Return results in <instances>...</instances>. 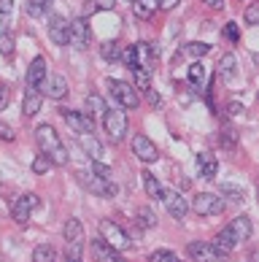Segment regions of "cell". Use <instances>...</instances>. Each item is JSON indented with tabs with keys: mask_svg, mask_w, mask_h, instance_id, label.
Returning a JSON list of instances; mask_svg holds the SVG:
<instances>
[{
	"mask_svg": "<svg viewBox=\"0 0 259 262\" xmlns=\"http://www.w3.org/2000/svg\"><path fill=\"white\" fill-rule=\"evenodd\" d=\"M138 222H140V227H154L157 225V216H154V211L151 208H138Z\"/></svg>",
	"mask_w": 259,
	"mask_h": 262,
	"instance_id": "cell-36",
	"label": "cell"
},
{
	"mask_svg": "<svg viewBox=\"0 0 259 262\" xmlns=\"http://www.w3.org/2000/svg\"><path fill=\"white\" fill-rule=\"evenodd\" d=\"M146 98H149V103L154 105V108H159V105H162V98H159L154 90H146Z\"/></svg>",
	"mask_w": 259,
	"mask_h": 262,
	"instance_id": "cell-47",
	"label": "cell"
},
{
	"mask_svg": "<svg viewBox=\"0 0 259 262\" xmlns=\"http://www.w3.org/2000/svg\"><path fill=\"white\" fill-rule=\"evenodd\" d=\"M103 127H105V133H108L111 143H122L124 135H127V114H124L122 108H105Z\"/></svg>",
	"mask_w": 259,
	"mask_h": 262,
	"instance_id": "cell-2",
	"label": "cell"
},
{
	"mask_svg": "<svg viewBox=\"0 0 259 262\" xmlns=\"http://www.w3.org/2000/svg\"><path fill=\"white\" fill-rule=\"evenodd\" d=\"M0 141H8V143L16 141V133H14L11 127H8L6 122H0Z\"/></svg>",
	"mask_w": 259,
	"mask_h": 262,
	"instance_id": "cell-44",
	"label": "cell"
},
{
	"mask_svg": "<svg viewBox=\"0 0 259 262\" xmlns=\"http://www.w3.org/2000/svg\"><path fill=\"white\" fill-rule=\"evenodd\" d=\"M46 76H49L46 73V60L43 57H35L30 62V68H27V90H41Z\"/></svg>",
	"mask_w": 259,
	"mask_h": 262,
	"instance_id": "cell-13",
	"label": "cell"
},
{
	"mask_svg": "<svg viewBox=\"0 0 259 262\" xmlns=\"http://www.w3.org/2000/svg\"><path fill=\"white\" fill-rule=\"evenodd\" d=\"M79 143H81V149L89 154L92 162H103V143L95 138L92 133H81V135H79Z\"/></svg>",
	"mask_w": 259,
	"mask_h": 262,
	"instance_id": "cell-18",
	"label": "cell"
},
{
	"mask_svg": "<svg viewBox=\"0 0 259 262\" xmlns=\"http://www.w3.org/2000/svg\"><path fill=\"white\" fill-rule=\"evenodd\" d=\"M224 35H227L232 43H238V41H241V30H238V25H235V22L224 25Z\"/></svg>",
	"mask_w": 259,
	"mask_h": 262,
	"instance_id": "cell-43",
	"label": "cell"
},
{
	"mask_svg": "<svg viewBox=\"0 0 259 262\" xmlns=\"http://www.w3.org/2000/svg\"><path fill=\"white\" fill-rule=\"evenodd\" d=\"M259 259V254H256V251H251V254H248V262H256Z\"/></svg>",
	"mask_w": 259,
	"mask_h": 262,
	"instance_id": "cell-51",
	"label": "cell"
},
{
	"mask_svg": "<svg viewBox=\"0 0 259 262\" xmlns=\"http://www.w3.org/2000/svg\"><path fill=\"white\" fill-rule=\"evenodd\" d=\"M54 257H57V251L49 244H41L33 249V262H54Z\"/></svg>",
	"mask_w": 259,
	"mask_h": 262,
	"instance_id": "cell-29",
	"label": "cell"
},
{
	"mask_svg": "<svg viewBox=\"0 0 259 262\" xmlns=\"http://www.w3.org/2000/svg\"><path fill=\"white\" fill-rule=\"evenodd\" d=\"M178 3H181V0H159V8H162V11H173Z\"/></svg>",
	"mask_w": 259,
	"mask_h": 262,
	"instance_id": "cell-49",
	"label": "cell"
},
{
	"mask_svg": "<svg viewBox=\"0 0 259 262\" xmlns=\"http://www.w3.org/2000/svg\"><path fill=\"white\" fill-rule=\"evenodd\" d=\"M100 54H103V60H108V62L119 60V54H122V46H119V41H105V43L100 46Z\"/></svg>",
	"mask_w": 259,
	"mask_h": 262,
	"instance_id": "cell-32",
	"label": "cell"
},
{
	"mask_svg": "<svg viewBox=\"0 0 259 262\" xmlns=\"http://www.w3.org/2000/svg\"><path fill=\"white\" fill-rule=\"evenodd\" d=\"M68 25H70V22H65V16H60V14H54V16L49 19V35H52V41H54V43L65 46V43L70 41Z\"/></svg>",
	"mask_w": 259,
	"mask_h": 262,
	"instance_id": "cell-16",
	"label": "cell"
},
{
	"mask_svg": "<svg viewBox=\"0 0 259 262\" xmlns=\"http://www.w3.org/2000/svg\"><path fill=\"white\" fill-rule=\"evenodd\" d=\"M46 98H52V100H62L65 95H68V81H65V76L62 73H52V76H46Z\"/></svg>",
	"mask_w": 259,
	"mask_h": 262,
	"instance_id": "cell-15",
	"label": "cell"
},
{
	"mask_svg": "<svg viewBox=\"0 0 259 262\" xmlns=\"http://www.w3.org/2000/svg\"><path fill=\"white\" fill-rule=\"evenodd\" d=\"M52 0H27V14L30 16H43L46 11H49Z\"/></svg>",
	"mask_w": 259,
	"mask_h": 262,
	"instance_id": "cell-33",
	"label": "cell"
},
{
	"mask_svg": "<svg viewBox=\"0 0 259 262\" xmlns=\"http://www.w3.org/2000/svg\"><path fill=\"white\" fill-rule=\"evenodd\" d=\"M159 200L165 203V208H168V213L173 219H184L186 216V211H189V203L178 195L176 189H162V195H159Z\"/></svg>",
	"mask_w": 259,
	"mask_h": 262,
	"instance_id": "cell-10",
	"label": "cell"
},
{
	"mask_svg": "<svg viewBox=\"0 0 259 262\" xmlns=\"http://www.w3.org/2000/svg\"><path fill=\"white\" fill-rule=\"evenodd\" d=\"M149 262H181L173 251H168V249H157V251H151L149 254Z\"/></svg>",
	"mask_w": 259,
	"mask_h": 262,
	"instance_id": "cell-35",
	"label": "cell"
},
{
	"mask_svg": "<svg viewBox=\"0 0 259 262\" xmlns=\"http://www.w3.org/2000/svg\"><path fill=\"white\" fill-rule=\"evenodd\" d=\"M65 241H84L81 219H68V222H65Z\"/></svg>",
	"mask_w": 259,
	"mask_h": 262,
	"instance_id": "cell-27",
	"label": "cell"
},
{
	"mask_svg": "<svg viewBox=\"0 0 259 262\" xmlns=\"http://www.w3.org/2000/svg\"><path fill=\"white\" fill-rule=\"evenodd\" d=\"M0 54H3V57H14V35L11 33L0 35Z\"/></svg>",
	"mask_w": 259,
	"mask_h": 262,
	"instance_id": "cell-37",
	"label": "cell"
},
{
	"mask_svg": "<svg viewBox=\"0 0 259 262\" xmlns=\"http://www.w3.org/2000/svg\"><path fill=\"white\" fill-rule=\"evenodd\" d=\"M14 11V0H0V16H8Z\"/></svg>",
	"mask_w": 259,
	"mask_h": 262,
	"instance_id": "cell-46",
	"label": "cell"
},
{
	"mask_svg": "<svg viewBox=\"0 0 259 262\" xmlns=\"http://www.w3.org/2000/svg\"><path fill=\"white\" fill-rule=\"evenodd\" d=\"M68 262H84V259H68Z\"/></svg>",
	"mask_w": 259,
	"mask_h": 262,
	"instance_id": "cell-52",
	"label": "cell"
},
{
	"mask_svg": "<svg viewBox=\"0 0 259 262\" xmlns=\"http://www.w3.org/2000/svg\"><path fill=\"white\" fill-rule=\"evenodd\" d=\"M229 230H232V235L238 238V244H243V241L251 238V232H254V225H251V216H246V213H241L238 219H232L227 225Z\"/></svg>",
	"mask_w": 259,
	"mask_h": 262,
	"instance_id": "cell-17",
	"label": "cell"
},
{
	"mask_svg": "<svg viewBox=\"0 0 259 262\" xmlns=\"http://www.w3.org/2000/svg\"><path fill=\"white\" fill-rule=\"evenodd\" d=\"M68 35H70V46H76V49H86V43H89V27H86V19L79 16L73 19V22L68 25Z\"/></svg>",
	"mask_w": 259,
	"mask_h": 262,
	"instance_id": "cell-11",
	"label": "cell"
},
{
	"mask_svg": "<svg viewBox=\"0 0 259 262\" xmlns=\"http://www.w3.org/2000/svg\"><path fill=\"white\" fill-rule=\"evenodd\" d=\"M238 73V57L235 54H224L222 60H219V76H222L224 81H232Z\"/></svg>",
	"mask_w": 259,
	"mask_h": 262,
	"instance_id": "cell-24",
	"label": "cell"
},
{
	"mask_svg": "<svg viewBox=\"0 0 259 262\" xmlns=\"http://www.w3.org/2000/svg\"><path fill=\"white\" fill-rule=\"evenodd\" d=\"M203 81H205V68L200 65V62H192L189 65V84L195 86V90H200Z\"/></svg>",
	"mask_w": 259,
	"mask_h": 262,
	"instance_id": "cell-30",
	"label": "cell"
},
{
	"mask_svg": "<svg viewBox=\"0 0 259 262\" xmlns=\"http://www.w3.org/2000/svg\"><path fill=\"white\" fill-rule=\"evenodd\" d=\"M159 11V0H132V14L138 19H151Z\"/></svg>",
	"mask_w": 259,
	"mask_h": 262,
	"instance_id": "cell-21",
	"label": "cell"
},
{
	"mask_svg": "<svg viewBox=\"0 0 259 262\" xmlns=\"http://www.w3.org/2000/svg\"><path fill=\"white\" fill-rule=\"evenodd\" d=\"M132 46H135V68H149L151 65V60H154V57H157V49H151V43H132ZM149 71H151V68H149Z\"/></svg>",
	"mask_w": 259,
	"mask_h": 262,
	"instance_id": "cell-23",
	"label": "cell"
},
{
	"mask_svg": "<svg viewBox=\"0 0 259 262\" xmlns=\"http://www.w3.org/2000/svg\"><path fill=\"white\" fill-rule=\"evenodd\" d=\"M113 6H116V0H95V8H98V11H111Z\"/></svg>",
	"mask_w": 259,
	"mask_h": 262,
	"instance_id": "cell-45",
	"label": "cell"
},
{
	"mask_svg": "<svg viewBox=\"0 0 259 262\" xmlns=\"http://www.w3.org/2000/svg\"><path fill=\"white\" fill-rule=\"evenodd\" d=\"M52 170V160L46 157V154H38V157L33 160V173H38V176H43V173Z\"/></svg>",
	"mask_w": 259,
	"mask_h": 262,
	"instance_id": "cell-34",
	"label": "cell"
},
{
	"mask_svg": "<svg viewBox=\"0 0 259 262\" xmlns=\"http://www.w3.org/2000/svg\"><path fill=\"white\" fill-rule=\"evenodd\" d=\"M140 179H143V189H146V195L151 198V200H159V195H162V187H159V181L151 176L149 170H143L140 173Z\"/></svg>",
	"mask_w": 259,
	"mask_h": 262,
	"instance_id": "cell-26",
	"label": "cell"
},
{
	"mask_svg": "<svg viewBox=\"0 0 259 262\" xmlns=\"http://www.w3.org/2000/svg\"><path fill=\"white\" fill-rule=\"evenodd\" d=\"M259 22V3H251L246 8V25H256Z\"/></svg>",
	"mask_w": 259,
	"mask_h": 262,
	"instance_id": "cell-42",
	"label": "cell"
},
{
	"mask_svg": "<svg viewBox=\"0 0 259 262\" xmlns=\"http://www.w3.org/2000/svg\"><path fill=\"white\" fill-rule=\"evenodd\" d=\"M132 151H135V157L140 162H154L159 157L157 146L146 138V135H135V138H132Z\"/></svg>",
	"mask_w": 259,
	"mask_h": 262,
	"instance_id": "cell-14",
	"label": "cell"
},
{
	"mask_svg": "<svg viewBox=\"0 0 259 262\" xmlns=\"http://www.w3.org/2000/svg\"><path fill=\"white\" fill-rule=\"evenodd\" d=\"M203 3L205 6H210V8H216V11H219V8H222L224 3H222V0H203Z\"/></svg>",
	"mask_w": 259,
	"mask_h": 262,
	"instance_id": "cell-50",
	"label": "cell"
},
{
	"mask_svg": "<svg viewBox=\"0 0 259 262\" xmlns=\"http://www.w3.org/2000/svg\"><path fill=\"white\" fill-rule=\"evenodd\" d=\"M62 119L73 133H95V119L86 111H73V108H62Z\"/></svg>",
	"mask_w": 259,
	"mask_h": 262,
	"instance_id": "cell-9",
	"label": "cell"
},
{
	"mask_svg": "<svg viewBox=\"0 0 259 262\" xmlns=\"http://www.w3.org/2000/svg\"><path fill=\"white\" fill-rule=\"evenodd\" d=\"M210 52V46L208 43H203V41H192V43H186L184 49H181V54H186V57H203V54H208Z\"/></svg>",
	"mask_w": 259,
	"mask_h": 262,
	"instance_id": "cell-31",
	"label": "cell"
},
{
	"mask_svg": "<svg viewBox=\"0 0 259 262\" xmlns=\"http://www.w3.org/2000/svg\"><path fill=\"white\" fill-rule=\"evenodd\" d=\"M79 184L86 187L89 192H95V195H100V198H113L116 195V184L105 181V179H98L95 173H79Z\"/></svg>",
	"mask_w": 259,
	"mask_h": 262,
	"instance_id": "cell-8",
	"label": "cell"
},
{
	"mask_svg": "<svg viewBox=\"0 0 259 262\" xmlns=\"http://www.w3.org/2000/svg\"><path fill=\"white\" fill-rule=\"evenodd\" d=\"M227 111H229V116H241L246 108H243L241 103H229V105H227Z\"/></svg>",
	"mask_w": 259,
	"mask_h": 262,
	"instance_id": "cell-48",
	"label": "cell"
},
{
	"mask_svg": "<svg viewBox=\"0 0 259 262\" xmlns=\"http://www.w3.org/2000/svg\"><path fill=\"white\" fill-rule=\"evenodd\" d=\"M214 246L222 251V254H229L235 246H238V238L232 235V230L229 227H224L222 232H216V238H214Z\"/></svg>",
	"mask_w": 259,
	"mask_h": 262,
	"instance_id": "cell-22",
	"label": "cell"
},
{
	"mask_svg": "<svg viewBox=\"0 0 259 262\" xmlns=\"http://www.w3.org/2000/svg\"><path fill=\"white\" fill-rule=\"evenodd\" d=\"M41 105H43V95L38 92V90H27L25 92V100H22L25 116H35L38 111H41Z\"/></svg>",
	"mask_w": 259,
	"mask_h": 262,
	"instance_id": "cell-20",
	"label": "cell"
},
{
	"mask_svg": "<svg viewBox=\"0 0 259 262\" xmlns=\"http://www.w3.org/2000/svg\"><path fill=\"white\" fill-rule=\"evenodd\" d=\"M186 254L189 259H195V262H224L227 254H222L210 241H197V244H189L186 246Z\"/></svg>",
	"mask_w": 259,
	"mask_h": 262,
	"instance_id": "cell-6",
	"label": "cell"
},
{
	"mask_svg": "<svg viewBox=\"0 0 259 262\" xmlns=\"http://www.w3.org/2000/svg\"><path fill=\"white\" fill-rule=\"evenodd\" d=\"M197 165H200V176H203V179H208V181L216 179V173H219V160L214 157V154H208V151L197 154Z\"/></svg>",
	"mask_w": 259,
	"mask_h": 262,
	"instance_id": "cell-19",
	"label": "cell"
},
{
	"mask_svg": "<svg viewBox=\"0 0 259 262\" xmlns=\"http://www.w3.org/2000/svg\"><path fill=\"white\" fill-rule=\"evenodd\" d=\"M119 60L127 65V68H135V46H122V54H119Z\"/></svg>",
	"mask_w": 259,
	"mask_h": 262,
	"instance_id": "cell-39",
	"label": "cell"
},
{
	"mask_svg": "<svg viewBox=\"0 0 259 262\" xmlns=\"http://www.w3.org/2000/svg\"><path fill=\"white\" fill-rule=\"evenodd\" d=\"M108 90L111 95L119 100L122 108H138L140 105V98H138V92H135V86H130L127 81H119V79H108Z\"/></svg>",
	"mask_w": 259,
	"mask_h": 262,
	"instance_id": "cell-4",
	"label": "cell"
},
{
	"mask_svg": "<svg viewBox=\"0 0 259 262\" xmlns=\"http://www.w3.org/2000/svg\"><path fill=\"white\" fill-rule=\"evenodd\" d=\"M89 251H92V259L95 262H124V257L119 254L116 249H111L103 238H95L92 244H89Z\"/></svg>",
	"mask_w": 259,
	"mask_h": 262,
	"instance_id": "cell-12",
	"label": "cell"
},
{
	"mask_svg": "<svg viewBox=\"0 0 259 262\" xmlns=\"http://www.w3.org/2000/svg\"><path fill=\"white\" fill-rule=\"evenodd\" d=\"M219 195H229L232 200H243V189L235 187V184H222V187H219Z\"/></svg>",
	"mask_w": 259,
	"mask_h": 262,
	"instance_id": "cell-38",
	"label": "cell"
},
{
	"mask_svg": "<svg viewBox=\"0 0 259 262\" xmlns=\"http://www.w3.org/2000/svg\"><path fill=\"white\" fill-rule=\"evenodd\" d=\"M35 141H38L41 154H46V157L52 160V165H68V149L62 146L60 133H57L52 124H38L35 127Z\"/></svg>",
	"mask_w": 259,
	"mask_h": 262,
	"instance_id": "cell-1",
	"label": "cell"
},
{
	"mask_svg": "<svg viewBox=\"0 0 259 262\" xmlns=\"http://www.w3.org/2000/svg\"><path fill=\"white\" fill-rule=\"evenodd\" d=\"M100 238H103L111 249H116V251L130 249L127 232H124V230L116 225V222H111V219H103V222H100Z\"/></svg>",
	"mask_w": 259,
	"mask_h": 262,
	"instance_id": "cell-3",
	"label": "cell"
},
{
	"mask_svg": "<svg viewBox=\"0 0 259 262\" xmlns=\"http://www.w3.org/2000/svg\"><path fill=\"white\" fill-rule=\"evenodd\" d=\"M8 103H11V90H8V84L0 81V111H6Z\"/></svg>",
	"mask_w": 259,
	"mask_h": 262,
	"instance_id": "cell-41",
	"label": "cell"
},
{
	"mask_svg": "<svg viewBox=\"0 0 259 262\" xmlns=\"http://www.w3.org/2000/svg\"><path fill=\"white\" fill-rule=\"evenodd\" d=\"M105 100L100 98V95H86V114L92 116V119H98V116H103L105 114Z\"/></svg>",
	"mask_w": 259,
	"mask_h": 262,
	"instance_id": "cell-25",
	"label": "cell"
},
{
	"mask_svg": "<svg viewBox=\"0 0 259 262\" xmlns=\"http://www.w3.org/2000/svg\"><path fill=\"white\" fill-rule=\"evenodd\" d=\"M41 206V200H38L35 192H27V195H19L14 203H11V219L16 225H27L30 222V211Z\"/></svg>",
	"mask_w": 259,
	"mask_h": 262,
	"instance_id": "cell-5",
	"label": "cell"
},
{
	"mask_svg": "<svg viewBox=\"0 0 259 262\" xmlns=\"http://www.w3.org/2000/svg\"><path fill=\"white\" fill-rule=\"evenodd\" d=\"M132 79H135V90H151V71L149 68H132Z\"/></svg>",
	"mask_w": 259,
	"mask_h": 262,
	"instance_id": "cell-28",
	"label": "cell"
},
{
	"mask_svg": "<svg viewBox=\"0 0 259 262\" xmlns=\"http://www.w3.org/2000/svg\"><path fill=\"white\" fill-rule=\"evenodd\" d=\"M192 208H195V213H200V216H216V213L224 211V200L219 195H214V192H200V195H195Z\"/></svg>",
	"mask_w": 259,
	"mask_h": 262,
	"instance_id": "cell-7",
	"label": "cell"
},
{
	"mask_svg": "<svg viewBox=\"0 0 259 262\" xmlns=\"http://www.w3.org/2000/svg\"><path fill=\"white\" fill-rule=\"evenodd\" d=\"M92 173H95L98 179L111 181V168H108V165H103V162H95V165H92Z\"/></svg>",
	"mask_w": 259,
	"mask_h": 262,
	"instance_id": "cell-40",
	"label": "cell"
}]
</instances>
